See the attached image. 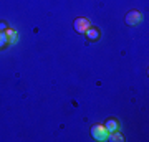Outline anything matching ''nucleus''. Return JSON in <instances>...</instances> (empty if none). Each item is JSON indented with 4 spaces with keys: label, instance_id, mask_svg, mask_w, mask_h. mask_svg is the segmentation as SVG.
I'll list each match as a JSON object with an SVG mask.
<instances>
[{
    "label": "nucleus",
    "instance_id": "4",
    "mask_svg": "<svg viewBox=\"0 0 149 142\" xmlns=\"http://www.w3.org/2000/svg\"><path fill=\"white\" fill-rule=\"evenodd\" d=\"M86 37H88V40H91V42H98L100 37H101V33H100V30H98L96 26L91 25L90 28L86 30Z\"/></svg>",
    "mask_w": 149,
    "mask_h": 142
},
{
    "label": "nucleus",
    "instance_id": "1",
    "mask_svg": "<svg viewBox=\"0 0 149 142\" xmlns=\"http://www.w3.org/2000/svg\"><path fill=\"white\" fill-rule=\"evenodd\" d=\"M91 136H93L95 141L104 142V141H108L109 132L106 131V127H104V126H101V124H95V126L91 127Z\"/></svg>",
    "mask_w": 149,
    "mask_h": 142
},
{
    "label": "nucleus",
    "instance_id": "3",
    "mask_svg": "<svg viewBox=\"0 0 149 142\" xmlns=\"http://www.w3.org/2000/svg\"><path fill=\"white\" fill-rule=\"evenodd\" d=\"M141 20H143V15L138 10H129L126 13V17H124V21L129 26H134V25H138V23H141Z\"/></svg>",
    "mask_w": 149,
    "mask_h": 142
},
{
    "label": "nucleus",
    "instance_id": "9",
    "mask_svg": "<svg viewBox=\"0 0 149 142\" xmlns=\"http://www.w3.org/2000/svg\"><path fill=\"white\" fill-rule=\"evenodd\" d=\"M7 30V23L5 21H0V32H5Z\"/></svg>",
    "mask_w": 149,
    "mask_h": 142
},
{
    "label": "nucleus",
    "instance_id": "6",
    "mask_svg": "<svg viewBox=\"0 0 149 142\" xmlns=\"http://www.w3.org/2000/svg\"><path fill=\"white\" fill-rule=\"evenodd\" d=\"M5 33H7V37H8V45H15V43L18 42V33H17L15 30H10V28H7Z\"/></svg>",
    "mask_w": 149,
    "mask_h": 142
},
{
    "label": "nucleus",
    "instance_id": "8",
    "mask_svg": "<svg viewBox=\"0 0 149 142\" xmlns=\"http://www.w3.org/2000/svg\"><path fill=\"white\" fill-rule=\"evenodd\" d=\"M8 45V37H7L5 32H0V50L2 48H5Z\"/></svg>",
    "mask_w": 149,
    "mask_h": 142
},
{
    "label": "nucleus",
    "instance_id": "5",
    "mask_svg": "<svg viewBox=\"0 0 149 142\" xmlns=\"http://www.w3.org/2000/svg\"><path fill=\"white\" fill-rule=\"evenodd\" d=\"M104 127H106V131L111 134V132H116L119 131V122L116 121V119H108L106 124H104Z\"/></svg>",
    "mask_w": 149,
    "mask_h": 142
},
{
    "label": "nucleus",
    "instance_id": "2",
    "mask_svg": "<svg viewBox=\"0 0 149 142\" xmlns=\"http://www.w3.org/2000/svg\"><path fill=\"white\" fill-rule=\"evenodd\" d=\"M90 26H91V21L88 18H85V17H80V18H76L73 21V28L76 33H86V30Z\"/></svg>",
    "mask_w": 149,
    "mask_h": 142
},
{
    "label": "nucleus",
    "instance_id": "7",
    "mask_svg": "<svg viewBox=\"0 0 149 142\" xmlns=\"http://www.w3.org/2000/svg\"><path fill=\"white\" fill-rule=\"evenodd\" d=\"M108 141H114V142H123L124 141V137H123V134L119 131L116 132H111L109 136H108Z\"/></svg>",
    "mask_w": 149,
    "mask_h": 142
}]
</instances>
